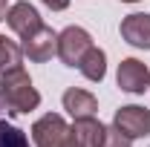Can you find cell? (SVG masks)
<instances>
[{"label":"cell","mask_w":150,"mask_h":147,"mask_svg":"<svg viewBox=\"0 0 150 147\" xmlns=\"http://www.w3.org/2000/svg\"><path fill=\"white\" fill-rule=\"evenodd\" d=\"M121 37L136 49H150V15L136 12L121 20Z\"/></svg>","instance_id":"8"},{"label":"cell","mask_w":150,"mask_h":147,"mask_svg":"<svg viewBox=\"0 0 150 147\" xmlns=\"http://www.w3.org/2000/svg\"><path fill=\"white\" fill-rule=\"evenodd\" d=\"M0 147H29V139H26L23 130H18L15 124L0 121Z\"/></svg>","instance_id":"13"},{"label":"cell","mask_w":150,"mask_h":147,"mask_svg":"<svg viewBox=\"0 0 150 147\" xmlns=\"http://www.w3.org/2000/svg\"><path fill=\"white\" fill-rule=\"evenodd\" d=\"M6 18V0H0V20Z\"/></svg>","instance_id":"17"},{"label":"cell","mask_w":150,"mask_h":147,"mask_svg":"<svg viewBox=\"0 0 150 147\" xmlns=\"http://www.w3.org/2000/svg\"><path fill=\"white\" fill-rule=\"evenodd\" d=\"M121 3H139V0H121Z\"/></svg>","instance_id":"18"},{"label":"cell","mask_w":150,"mask_h":147,"mask_svg":"<svg viewBox=\"0 0 150 147\" xmlns=\"http://www.w3.org/2000/svg\"><path fill=\"white\" fill-rule=\"evenodd\" d=\"M130 144H133V139L124 136L115 124L112 127H104V141H101V147H130Z\"/></svg>","instance_id":"14"},{"label":"cell","mask_w":150,"mask_h":147,"mask_svg":"<svg viewBox=\"0 0 150 147\" xmlns=\"http://www.w3.org/2000/svg\"><path fill=\"white\" fill-rule=\"evenodd\" d=\"M6 23H9V29L20 37H29L32 32H38L40 26H43V20L38 15L35 6H29V3H15L9 12H6Z\"/></svg>","instance_id":"7"},{"label":"cell","mask_w":150,"mask_h":147,"mask_svg":"<svg viewBox=\"0 0 150 147\" xmlns=\"http://www.w3.org/2000/svg\"><path fill=\"white\" fill-rule=\"evenodd\" d=\"M78 69L81 75L87 78V81H104V75H107V55H104V49H98V46H90L87 49V55L81 58V64H78Z\"/></svg>","instance_id":"11"},{"label":"cell","mask_w":150,"mask_h":147,"mask_svg":"<svg viewBox=\"0 0 150 147\" xmlns=\"http://www.w3.org/2000/svg\"><path fill=\"white\" fill-rule=\"evenodd\" d=\"M69 133L78 139L81 147H101V141H104V124L95 121V115H90V118H75V124L69 127Z\"/></svg>","instance_id":"10"},{"label":"cell","mask_w":150,"mask_h":147,"mask_svg":"<svg viewBox=\"0 0 150 147\" xmlns=\"http://www.w3.org/2000/svg\"><path fill=\"white\" fill-rule=\"evenodd\" d=\"M40 3H43V6H49L52 12H61V9H67V6H69V0H40Z\"/></svg>","instance_id":"15"},{"label":"cell","mask_w":150,"mask_h":147,"mask_svg":"<svg viewBox=\"0 0 150 147\" xmlns=\"http://www.w3.org/2000/svg\"><path fill=\"white\" fill-rule=\"evenodd\" d=\"M64 110L69 112L72 118H90V115L98 112V101H95L93 92L69 87V90L64 92Z\"/></svg>","instance_id":"9"},{"label":"cell","mask_w":150,"mask_h":147,"mask_svg":"<svg viewBox=\"0 0 150 147\" xmlns=\"http://www.w3.org/2000/svg\"><path fill=\"white\" fill-rule=\"evenodd\" d=\"M115 78H118V87L124 92H133V95H139V92H144L150 87V72L139 58H124L118 64V75Z\"/></svg>","instance_id":"6"},{"label":"cell","mask_w":150,"mask_h":147,"mask_svg":"<svg viewBox=\"0 0 150 147\" xmlns=\"http://www.w3.org/2000/svg\"><path fill=\"white\" fill-rule=\"evenodd\" d=\"M112 124L124 136H130V139H142V136L150 133V110L147 107H139V104L121 107V110H115V121Z\"/></svg>","instance_id":"5"},{"label":"cell","mask_w":150,"mask_h":147,"mask_svg":"<svg viewBox=\"0 0 150 147\" xmlns=\"http://www.w3.org/2000/svg\"><path fill=\"white\" fill-rule=\"evenodd\" d=\"M90 46H93V37H90L87 29H81V26H67L58 35V58L67 66H78Z\"/></svg>","instance_id":"2"},{"label":"cell","mask_w":150,"mask_h":147,"mask_svg":"<svg viewBox=\"0 0 150 147\" xmlns=\"http://www.w3.org/2000/svg\"><path fill=\"white\" fill-rule=\"evenodd\" d=\"M20 58H23V49H20L15 40H9L6 35H0V75L18 69Z\"/></svg>","instance_id":"12"},{"label":"cell","mask_w":150,"mask_h":147,"mask_svg":"<svg viewBox=\"0 0 150 147\" xmlns=\"http://www.w3.org/2000/svg\"><path fill=\"white\" fill-rule=\"evenodd\" d=\"M67 133H69L67 121L58 112H46L43 118H38L32 124V141H35V147H58L67 139Z\"/></svg>","instance_id":"3"},{"label":"cell","mask_w":150,"mask_h":147,"mask_svg":"<svg viewBox=\"0 0 150 147\" xmlns=\"http://www.w3.org/2000/svg\"><path fill=\"white\" fill-rule=\"evenodd\" d=\"M58 147H81V144H78V139H75L72 133H67V139H64V141H61Z\"/></svg>","instance_id":"16"},{"label":"cell","mask_w":150,"mask_h":147,"mask_svg":"<svg viewBox=\"0 0 150 147\" xmlns=\"http://www.w3.org/2000/svg\"><path fill=\"white\" fill-rule=\"evenodd\" d=\"M0 101L9 112H29L40 104V92L32 87V78L26 75L23 66L12 69L0 81Z\"/></svg>","instance_id":"1"},{"label":"cell","mask_w":150,"mask_h":147,"mask_svg":"<svg viewBox=\"0 0 150 147\" xmlns=\"http://www.w3.org/2000/svg\"><path fill=\"white\" fill-rule=\"evenodd\" d=\"M20 49H23V55L29 58V61L43 64V61H49L52 55H58V35L49 26H40L38 32H32L29 37H23Z\"/></svg>","instance_id":"4"}]
</instances>
